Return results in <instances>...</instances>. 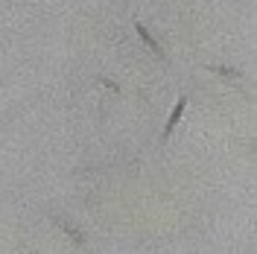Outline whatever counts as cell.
<instances>
[{
    "instance_id": "obj_4",
    "label": "cell",
    "mask_w": 257,
    "mask_h": 254,
    "mask_svg": "<svg viewBox=\"0 0 257 254\" xmlns=\"http://www.w3.org/2000/svg\"><path fill=\"white\" fill-rule=\"evenodd\" d=\"M210 70H213V73H219V76H225V79H240V76H242L240 70L225 67V64H210Z\"/></svg>"
},
{
    "instance_id": "obj_3",
    "label": "cell",
    "mask_w": 257,
    "mask_h": 254,
    "mask_svg": "<svg viewBox=\"0 0 257 254\" xmlns=\"http://www.w3.org/2000/svg\"><path fill=\"white\" fill-rule=\"evenodd\" d=\"M135 30H138V35L144 38V44H146V47L152 50V53H155L158 59H164V50H161V44L155 41V38H152V35H149V30H146L144 24H135Z\"/></svg>"
},
{
    "instance_id": "obj_2",
    "label": "cell",
    "mask_w": 257,
    "mask_h": 254,
    "mask_svg": "<svg viewBox=\"0 0 257 254\" xmlns=\"http://www.w3.org/2000/svg\"><path fill=\"white\" fill-rule=\"evenodd\" d=\"M53 225H56V228H62L64 234H67V237L76 242V245H85V237H82V231H79V228H73L70 222H64L62 216H53Z\"/></svg>"
},
{
    "instance_id": "obj_1",
    "label": "cell",
    "mask_w": 257,
    "mask_h": 254,
    "mask_svg": "<svg viewBox=\"0 0 257 254\" xmlns=\"http://www.w3.org/2000/svg\"><path fill=\"white\" fill-rule=\"evenodd\" d=\"M184 108H187V96H178L176 108H173V114H170V120H167V126H164V135H161V141H170V135H173V129L178 126V120H181V114H184Z\"/></svg>"
},
{
    "instance_id": "obj_5",
    "label": "cell",
    "mask_w": 257,
    "mask_h": 254,
    "mask_svg": "<svg viewBox=\"0 0 257 254\" xmlns=\"http://www.w3.org/2000/svg\"><path fill=\"white\" fill-rule=\"evenodd\" d=\"M102 85H105V88H108V91H111V94H120V85H117V82H111V79H105V76H102Z\"/></svg>"
}]
</instances>
